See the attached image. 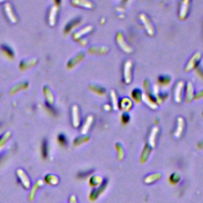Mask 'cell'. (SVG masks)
Segmentation results:
<instances>
[{"instance_id": "6da1fadb", "label": "cell", "mask_w": 203, "mask_h": 203, "mask_svg": "<svg viewBox=\"0 0 203 203\" xmlns=\"http://www.w3.org/2000/svg\"><path fill=\"white\" fill-rule=\"evenodd\" d=\"M179 180V176H178L176 174H173L170 178V181L172 183H178Z\"/></svg>"}, {"instance_id": "7a4b0ae2", "label": "cell", "mask_w": 203, "mask_h": 203, "mask_svg": "<svg viewBox=\"0 0 203 203\" xmlns=\"http://www.w3.org/2000/svg\"><path fill=\"white\" fill-rule=\"evenodd\" d=\"M43 153L44 154V155H46V153H47V151H46V144H44V145H43Z\"/></svg>"}]
</instances>
